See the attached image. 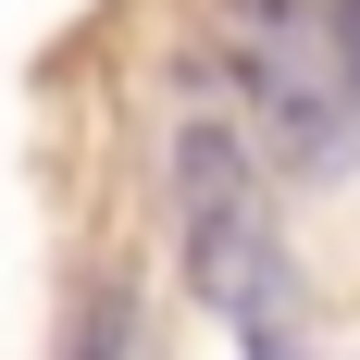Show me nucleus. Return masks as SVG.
Wrapping results in <instances>:
<instances>
[{
	"instance_id": "obj_1",
	"label": "nucleus",
	"mask_w": 360,
	"mask_h": 360,
	"mask_svg": "<svg viewBox=\"0 0 360 360\" xmlns=\"http://www.w3.org/2000/svg\"><path fill=\"white\" fill-rule=\"evenodd\" d=\"M174 249H186V286L224 311V335L249 360H311V274H298L286 224L261 199V162L236 149L224 112L174 124Z\"/></svg>"
},
{
	"instance_id": "obj_3",
	"label": "nucleus",
	"mask_w": 360,
	"mask_h": 360,
	"mask_svg": "<svg viewBox=\"0 0 360 360\" xmlns=\"http://www.w3.org/2000/svg\"><path fill=\"white\" fill-rule=\"evenodd\" d=\"M63 360H149V311H137V286H124V274H100V286L75 298Z\"/></svg>"
},
{
	"instance_id": "obj_4",
	"label": "nucleus",
	"mask_w": 360,
	"mask_h": 360,
	"mask_svg": "<svg viewBox=\"0 0 360 360\" xmlns=\"http://www.w3.org/2000/svg\"><path fill=\"white\" fill-rule=\"evenodd\" d=\"M323 25H335V75H348V100H360V0H323Z\"/></svg>"
},
{
	"instance_id": "obj_2",
	"label": "nucleus",
	"mask_w": 360,
	"mask_h": 360,
	"mask_svg": "<svg viewBox=\"0 0 360 360\" xmlns=\"http://www.w3.org/2000/svg\"><path fill=\"white\" fill-rule=\"evenodd\" d=\"M212 50L236 75V112L249 137L286 162V174H335L360 149V100L335 75V25L323 0H212Z\"/></svg>"
}]
</instances>
